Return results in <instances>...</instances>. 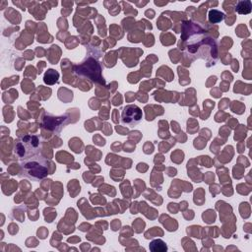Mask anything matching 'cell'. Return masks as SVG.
Listing matches in <instances>:
<instances>
[{
    "label": "cell",
    "instance_id": "obj_1",
    "mask_svg": "<svg viewBox=\"0 0 252 252\" xmlns=\"http://www.w3.org/2000/svg\"><path fill=\"white\" fill-rule=\"evenodd\" d=\"M181 39L185 43V48L187 49L188 53L194 55L195 58H201V55H203V51L200 47L201 45L214 42L210 40V37L207 36L204 29L191 21L188 22L184 27Z\"/></svg>",
    "mask_w": 252,
    "mask_h": 252
},
{
    "label": "cell",
    "instance_id": "obj_2",
    "mask_svg": "<svg viewBox=\"0 0 252 252\" xmlns=\"http://www.w3.org/2000/svg\"><path fill=\"white\" fill-rule=\"evenodd\" d=\"M49 174L48 160L42 156L34 157L20 160V176L30 180L39 181Z\"/></svg>",
    "mask_w": 252,
    "mask_h": 252
},
{
    "label": "cell",
    "instance_id": "obj_3",
    "mask_svg": "<svg viewBox=\"0 0 252 252\" xmlns=\"http://www.w3.org/2000/svg\"><path fill=\"white\" fill-rule=\"evenodd\" d=\"M41 141L35 134H25L19 136L14 142V154L20 160L39 155Z\"/></svg>",
    "mask_w": 252,
    "mask_h": 252
},
{
    "label": "cell",
    "instance_id": "obj_4",
    "mask_svg": "<svg viewBox=\"0 0 252 252\" xmlns=\"http://www.w3.org/2000/svg\"><path fill=\"white\" fill-rule=\"evenodd\" d=\"M143 118L142 109L136 104H127L121 113V121L124 125L133 127L140 123Z\"/></svg>",
    "mask_w": 252,
    "mask_h": 252
},
{
    "label": "cell",
    "instance_id": "obj_5",
    "mask_svg": "<svg viewBox=\"0 0 252 252\" xmlns=\"http://www.w3.org/2000/svg\"><path fill=\"white\" fill-rule=\"evenodd\" d=\"M149 248L152 252H165L167 250V246L164 241L161 239H155L149 244Z\"/></svg>",
    "mask_w": 252,
    "mask_h": 252
},
{
    "label": "cell",
    "instance_id": "obj_6",
    "mask_svg": "<svg viewBox=\"0 0 252 252\" xmlns=\"http://www.w3.org/2000/svg\"><path fill=\"white\" fill-rule=\"evenodd\" d=\"M58 78H59V73L58 72H56L53 69H48L44 74L43 81L47 85H53L58 81Z\"/></svg>",
    "mask_w": 252,
    "mask_h": 252
},
{
    "label": "cell",
    "instance_id": "obj_7",
    "mask_svg": "<svg viewBox=\"0 0 252 252\" xmlns=\"http://www.w3.org/2000/svg\"><path fill=\"white\" fill-rule=\"evenodd\" d=\"M223 18H224V14L216 9H213L209 12V20L213 24L220 23V21L223 20Z\"/></svg>",
    "mask_w": 252,
    "mask_h": 252
}]
</instances>
